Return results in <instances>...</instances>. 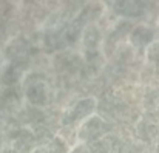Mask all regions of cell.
<instances>
[{
    "label": "cell",
    "mask_w": 159,
    "mask_h": 153,
    "mask_svg": "<svg viewBox=\"0 0 159 153\" xmlns=\"http://www.w3.org/2000/svg\"><path fill=\"white\" fill-rule=\"evenodd\" d=\"M96 110H98V99L94 96L79 98L77 101L70 104V107L60 113V125L62 127H77L87 118L94 114Z\"/></svg>",
    "instance_id": "6da1fadb"
},
{
    "label": "cell",
    "mask_w": 159,
    "mask_h": 153,
    "mask_svg": "<svg viewBox=\"0 0 159 153\" xmlns=\"http://www.w3.org/2000/svg\"><path fill=\"white\" fill-rule=\"evenodd\" d=\"M110 124L111 122H108L98 113L91 114L90 118H87L84 122H80L77 125V128H76L77 141L82 144H91L94 141L105 138L107 135L113 133V127Z\"/></svg>",
    "instance_id": "7a4b0ae2"
},
{
    "label": "cell",
    "mask_w": 159,
    "mask_h": 153,
    "mask_svg": "<svg viewBox=\"0 0 159 153\" xmlns=\"http://www.w3.org/2000/svg\"><path fill=\"white\" fill-rule=\"evenodd\" d=\"M156 36H158V30L155 25L139 22V23H134L127 42L136 51H142L153 42H156Z\"/></svg>",
    "instance_id": "3957f363"
},
{
    "label": "cell",
    "mask_w": 159,
    "mask_h": 153,
    "mask_svg": "<svg viewBox=\"0 0 159 153\" xmlns=\"http://www.w3.org/2000/svg\"><path fill=\"white\" fill-rule=\"evenodd\" d=\"M107 12V5L101 3V2H88L84 3L79 9V12L76 14V17L73 19L79 26L85 28L88 25H94L99 23V20L104 17Z\"/></svg>",
    "instance_id": "277c9868"
},
{
    "label": "cell",
    "mask_w": 159,
    "mask_h": 153,
    "mask_svg": "<svg viewBox=\"0 0 159 153\" xmlns=\"http://www.w3.org/2000/svg\"><path fill=\"white\" fill-rule=\"evenodd\" d=\"M104 40V30L94 23V25H88L82 30V36H80V47L82 51H93V50H101Z\"/></svg>",
    "instance_id": "5b68a950"
},
{
    "label": "cell",
    "mask_w": 159,
    "mask_h": 153,
    "mask_svg": "<svg viewBox=\"0 0 159 153\" xmlns=\"http://www.w3.org/2000/svg\"><path fill=\"white\" fill-rule=\"evenodd\" d=\"M68 153H90V152H88V146H87V144L77 142V144H74V146L70 149Z\"/></svg>",
    "instance_id": "8992f818"
}]
</instances>
